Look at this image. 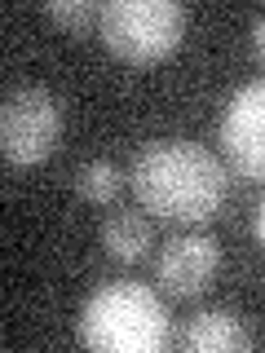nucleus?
Instances as JSON below:
<instances>
[{"label":"nucleus","mask_w":265,"mask_h":353,"mask_svg":"<svg viewBox=\"0 0 265 353\" xmlns=\"http://www.w3.org/2000/svg\"><path fill=\"white\" fill-rule=\"evenodd\" d=\"M97 36L119 62L155 66L177 53L186 36V9L177 0H110L97 14Z\"/></svg>","instance_id":"obj_3"},{"label":"nucleus","mask_w":265,"mask_h":353,"mask_svg":"<svg viewBox=\"0 0 265 353\" xmlns=\"http://www.w3.org/2000/svg\"><path fill=\"white\" fill-rule=\"evenodd\" d=\"M128 185L137 203L173 225H208L230 194V172L199 141H155L132 159Z\"/></svg>","instance_id":"obj_1"},{"label":"nucleus","mask_w":265,"mask_h":353,"mask_svg":"<svg viewBox=\"0 0 265 353\" xmlns=\"http://www.w3.org/2000/svg\"><path fill=\"white\" fill-rule=\"evenodd\" d=\"M97 14H102V9H97V5H88V0H49V5H44V18H49V22H58V27H66L71 36L88 31V27L97 22Z\"/></svg>","instance_id":"obj_10"},{"label":"nucleus","mask_w":265,"mask_h":353,"mask_svg":"<svg viewBox=\"0 0 265 353\" xmlns=\"http://www.w3.org/2000/svg\"><path fill=\"white\" fill-rule=\"evenodd\" d=\"M221 270V243L213 234H173L159 252V287L177 301H195Z\"/></svg>","instance_id":"obj_6"},{"label":"nucleus","mask_w":265,"mask_h":353,"mask_svg":"<svg viewBox=\"0 0 265 353\" xmlns=\"http://www.w3.org/2000/svg\"><path fill=\"white\" fill-rule=\"evenodd\" d=\"M252 49H257V62L265 66V18H257V27H252Z\"/></svg>","instance_id":"obj_11"},{"label":"nucleus","mask_w":265,"mask_h":353,"mask_svg":"<svg viewBox=\"0 0 265 353\" xmlns=\"http://www.w3.org/2000/svg\"><path fill=\"white\" fill-rule=\"evenodd\" d=\"M75 190H80L84 203L110 208L119 199V190H124V172L110 159H88V163H80V172H75Z\"/></svg>","instance_id":"obj_9"},{"label":"nucleus","mask_w":265,"mask_h":353,"mask_svg":"<svg viewBox=\"0 0 265 353\" xmlns=\"http://www.w3.org/2000/svg\"><path fill=\"white\" fill-rule=\"evenodd\" d=\"M186 349L190 353H243L252 349V331L243 327V318L226 305L199 309L186 331Z\"/></svg>","instance_id":"obj_7"},{"label":"nucleus","mask_w":265,"mask_h":353,"mask_svg":"<svg viewBox=\"0 0 265 353\" xmlns=\"http://www.w3.org/2000/svg\"><path fill=\"white\" fill-rule=\"evenodd\" d=\"M102 248L110 261L119 265H137L150 256L155 248V225L141 212H110L102 221Z\"/></svg>","instance_id":"obj_8"},{"label":"nucleus","mask_w":265,"mask_h":353,"mask_svg":"<svg viewBox=\"0 0 265 353\" xmlns=\"http://www.w3.org/2000/svg\"><path fill=\"white\" fill-rule=\"evenodd\" d=\"M252 234H257V243L265 248V199L257 203V216H252Z\"/></svg>","instance_id":"obj_12"},{"label":"nucleus","mask_w":265,"mask_h":353,"mask_svg":"<svg viewBox=\"0 0 265 353\" xmlns=\"http://www.w3.org/2000/svg\"><path fill=\"white\" fill-rule=\"evenodd\" d=\"M221 150L243 181H265V80L243 84L221 110Z\"/></svg>","instance_id":"obj_5"},{"label":"nucleus","mask_w":265,"mask_h":353,"mask_svg":"<svg viewBox=\"0 0 265 353\" xmlns=\"http://www.w3.org/2000/svg\"><path fill=\"white\" fill-rule=\"evenodd\" d=\"M75 336L97 353H164L173 340V314L155 287L115 279L88 292Z\"/></svg>","instance_id":"obj_2"},{"label":"nucleus","mask_w":265,"mask_h":353,"mask_svg":"<svg viewBox=\"0 0 265 353\" xmlns=\"http://www.w3.org/2000/svg\"><path fill=\"white\" fill-rule=\"evenodd\" d=\"M62 141V102L49 88H9L0 102V150L9 168H36Z\"/></svg>","instance_id":"obj_4"}]
</instances>
